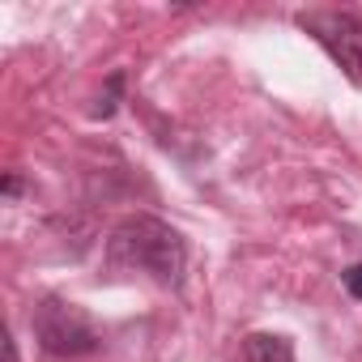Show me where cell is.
Returning a JSON list of instances; mask_svg holds the SVG:
<instances>
[{"mask_svg":"<svg viewBox=\"0 0 362 362\" xmlns=\"http://www.w3.org/2000/svg\"><path fill=\"white\" fill-rule=\"evenodd\" d=\"M298 26L315 35V43L349 73V81L362 86V18L354 13H303Z\"/></svg>","mask_w":362,"mask_h":362,"instance_id":"obj_3","label":"cell"},{"mask_svg":"<svg viewBox=\"0 0 362 362\" xmlns=\"http://www.w3.org/2000/svg\"><path fill=\"white\" fill-rule=\"evenodd\" d=\"M107 252H111V264L149 273L162 286H179L184 281V269H188V247L179 239V230L158 222V218H145V214L124 218L111 230Z\"/></svg>","mask_w":362,"mask_h":362,"instance_id":"obj_1","label":"cell"},{"mask_svg":"<svg viewBox=\"0 0 362 362\" xmlns=\"http://www.w3.org/2000/svg\"><path fill=\"white\" fill-rule=\"evenodd\" d=\"M119 86H124V77L115 73V77L107 81V98L98 103V115H111V111H115V98H119Z\"/></svg>","mask_w":362,"mask_h":362,"instance_id":"obj_5","label":"cell"},{"mask_svg":"<svg viewBox=\"0 0 362 362\" xmlns=\"http://www.w3.org/2000/svg\"><path fill=\"white\" fill-rule=\"evenodd\" d=\"M341 281H345V290H349V298H362V264H354V269H345V273H341Z\"/></svg>","mask_w":362,"mask_h":362,"instance_id":"obj_6","label":"cell"},{"mask_svg":"<svg viewBox=\"0 0 362 362\" xmlns=\"http://www.w3.org/2000/svg\"><path fill=\"white\" fill-rule=\"evenodd\" d=\"M247 362H294V345L277 332H252L247 337Z\"/></svg>","mask_w":362,"mask_h":362,"instance_id":"obj_4","label":"cell"},{"mask_svg":"<svg viewBox=\"0 0 362 362\" xmlns=\"http://www.w3.org/2000/svg\"><path fill=\"white\" fill-rule=\"evenodd\" d=\"M35 337L47 354L56 358H81V354H94L98 349V328L90 324V315L64 298H47L39 311H35Z\"/></svg>","mask_w":362,"mask_h":362,"instance_id":"obj_2","label":"cell"}]
</instances>
